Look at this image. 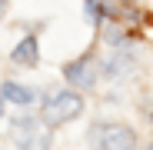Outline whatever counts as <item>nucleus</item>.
<instances>
[{
  "label": "nucleus",
  "instance_id": "20e7f679",
  "mask_svg": "<svg viewBox=\"0 0 153 150\" xmlns=\"http://www.w3.org/2000/svg\"><path fill=\"white\" fill-rule=\"evenodd\" d=\"M10 60H13V63H27V67L37 63V40H33V37H23V40L10 50Z\"/></svg>",
  "mask_w": 153,
  "mask_h": 150
},
{
  "label": "nucleus",
  "instance_id": "423d86ee",
  "mask_svg": "<svg viewBox=\"0 0 153 150\" xmlns=\"http://www.w3.org/2000/svg\"><path fill=\"white\" fill-rule=\"evenodd\" d=\"M103 0H87V13H90V20H103Z\"/></svg>",
  "mask_w": 153,
  "mask_h": 150
},
{
  "label": "nucleus",
  "instance_id": "0eeeda50",
  "mask_svg": "<svg viewBox=\"0 0 153 150\" xmlns=\"http://www.w3.org/2000/svg\"><path fill=\"white\" fill-rule=\"evenodd\" d=\"M0 110H4V93H0Z\"/></svg>",
  "mask_w": 153,
  "mask_h": 150
},
{
  "label": "nucleus",
  "instance_id": "f03ea898",
  "mask_svg": "<svg viewBox=\"0 0 153 150\" xmlns=\"http://www.w3.org/2000/svg\"><path fill=\"white\" fill-rule=\"evenodd\" d=\"M90 140L97 147H103V150H126V147L137 143L133 130L123 127V123H100V127L90 130Z\"/></svg>",
  "mask_w": 153,
  "mask_h": 150
},
{
  "label": "nucleus",
  "instance_id": "f257e3e1",
  "mask_svg": "<svg viewBox=\"0 0 153 150\" xmlns=\"http://www.w3.org/2000/svg\"><path fill=\"white\" fill-rule=\"evenodd\" d=\"M80 110H83V100L76 97V93H70V90H60V93H50V97H47V104H43V120L57 127V123L73 120Z\"/></svg>",
  "mask_w": 153,
  "mask_h": 150
},
{
  "label": "nucleus",
  "instance_id": "39448f33",
  "mask_svg": "<svg viewBox=\"0 0 153 150\" xmlns=\"http://www.w3.org/2000/svg\"><path fill=\"white\" fill-rule=\"evenodd\" d=\"M4 97L7 100H13V104H20V107H27V104H33V90L30 87H23V84H4Z\"/></svg>",
  "mask_w": 153,
  "mask_h": 150
},
{
  "label": "nucleus",
  "instance_id": "7ed1b4c3",
  "mask_svg": "<svg viewBox=\"0 0 153 150\" xmlns=\"http://www.w3.org/2000/svg\"><path fill=\"white\" fill-rule=\"evenodd\" d=\"M67 80L73 84V87H93V57H80V60H73V63H67Z\"/></svg>",
  "mask_w": 153,
  "mask_h": 150
}]
</instances>
